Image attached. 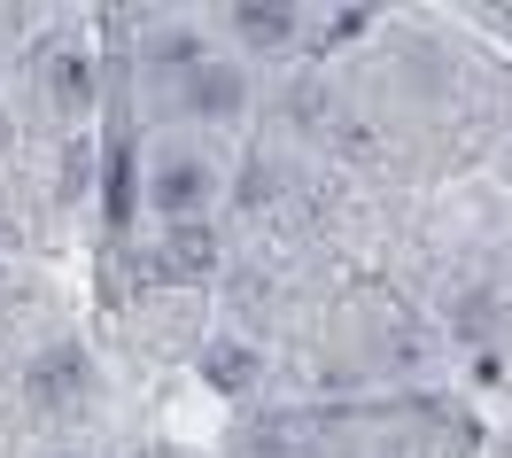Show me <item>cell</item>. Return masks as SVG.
Segmentation results:
<instances>
[{"label": "cell", "mask_w": 512, "mask_h": 458, "mask_svg": "<svg viewBox=\"0 0 512 458\" xmlns=\"http://www.w3.org/2000/svg\"><path fill=\"white\" fill-rule=\"evenodd\" d=\"M125 218H132V156L117 148V164H109V226L125 233Z\"/></svg>", "instance_id": "8"}, {"label": "cell", "mask_w": 512, "mask_h": 458, "mask_svg": "<svg viewBox=\"0 0 512 458\" xmlns=\"http://www.w3.org/2000/svg\"><path fill=\"white\" fill-rule=\"evenodd\" d=\"M32 396H39V404H78V396H86V358H78V350L39 358L32 365Z\"/></svg>", "instance_id": "4"}, {"label": "cell", "mask_w": 512, "mask_h": 458, "mask_svg": "<svg viewBox=\"0 0 512 458\" xmlns=\"http://www.w3.org/2000/svg\"><path fill=\"white\" fill-rule=\"evenodd\" d=\"M233 32L249 39V47H288L295 16H288V8H233Z\"/></svg>", "instance_id": "5"}, {"label": "cell", "mask_w": 512, "mask_h": 458, "mask_svg": "<svg viewBox=\"0 0 512 458\" xmlns=\"http://www.w3.org/2000/svg\"><path fill=\"white\" fill-rule=\"evenodd\" d=\"M249 373H256L249 350H210V381L218 389H249Z\"/></svg>", "instance_id": "9"}, {"label": "cell", "mask_w": 512, "mask_h": 458, "mask_svg": "<svg viewBox=\"0 0 512 458\" xmlns=\"http://www.w3.org/2000/svg\"><path fill=\"white\" fill-rule=\"evenodd\" d=\"M210 257H218L210 226H202V218H179V226L163 233V257H156V272H163V280H202V272H210Z\"/></svg>", "instance_id": "1"}, {"label": "cell", "mask_w": 512, "mask_h": 458, "mask_svg": "<svg viewBox=\"0 0 512 458\" xmlns=\"http://www.w3.org/2000/svg\"><path fill=\"white\" fill-rule=\"evenodd\" d=\"M47 86L63 94V109H86V101H94V78H86L78 55H55V63H47Z\"/></svg>", "instance_id": "6"}, {"label": "cell", "mask_w": 512, "mask_h": 458, "mask_svg": "<svg viewBox=\"0 0 512 458\" xmlns=\"http://www.w3.org/2000/svg\"><path fill=\"white\" fill-rule=\"evenodd\" d=\"M156 70L194 78V70H202V39H194V32H163V39H156Z\"/></svg>", "instance_id": "7"}, {"label": "cell", "mask_w": 512, "mask_h": 458, "mask_svg": "<svg viewBox=\"0 0 512 458\" xmlns=\"http://www.w3.org/2000/svg\"><path fill=\"white\" fill-rule=\"evenodd\" d=\"M202 179H210V171L194 164V156H163V171H156V202L171 210V226H179V218H194V202H202Z\"/></svg>", "instance_id": "3"}, {"label": "cell", "mask_w": 512, "mask_h": 458, "mask_svg": "<svg viewBox=\"0 0 512 458\" xmlns=\"http://www.w3.org/2000/svg\"><path fill=\"white\" fill-rule=\"evenodd\" d=\"M187 109H194V117H233V109H241V70L202 63L187 78Z\"/></svg>", "instance_id": "2"}]
</instances>
